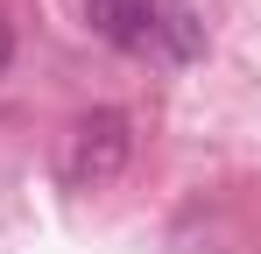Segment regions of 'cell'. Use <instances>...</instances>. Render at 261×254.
<instances>
[{"mask_svg": "<svg viewBox=\"0 0 261 254\" xmlns=\"http://www.w3.org/2000/svg\"><path fill=\"white\" fill-rule=\"evenodd\" d=\"M155 42H163L170 57H198V49H205V29H198V14H191L184 0H163V14H155Z\"/></svg>", "mask_w": 261, "mask_h": 254, "instance_id": "3957f363", "label": "cell"}, {"mask_svg": "<svg viewBox=\"0 0 261 254\" xmlns=\"http://www.w3.org/2000/svg\"><path fill=\"white\" fill-rule=\"evenodd\" d=\"M127 156H134V120L120 106H92L64 141V184L71 191H106L127 169Z\"/></svg>", "mask_w": 261, "mask_h": 254, "instance_id": "6da1fadb", "label": "cell"}, {"mask_svg": "<svg viewBox=\"0 0 261 254\" xmlns=\"http://www.w3.org/2000/svg\"><path fill=\"white\" fill-rule=\"evenodd\" d=\"M14 64V29H7V14H0V71Z\"/></svg>", "mask_w": 261, "mask_h": 254, "instance_id": "277c9868", "label": "cell"}, {"mask_svg": "<svg viewBox=\"0 0 261 254\" xmlns=\"http://www.w3.org/2000/svg\"><path fill=\"white\" fill-rule=\"evenodd\" d=\"M92 29L106 42H120V49H148L155 42V14H163V0H85Z\"/></svg>", "mask_w": 261, "mask_h": 254, "instance_id": "7a4b0ae2", "label": "cell"}]
</instances>
